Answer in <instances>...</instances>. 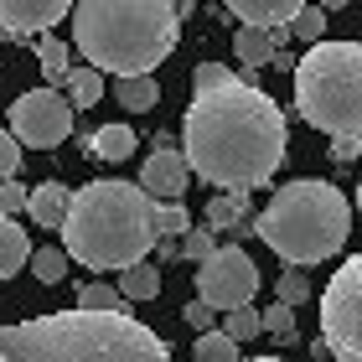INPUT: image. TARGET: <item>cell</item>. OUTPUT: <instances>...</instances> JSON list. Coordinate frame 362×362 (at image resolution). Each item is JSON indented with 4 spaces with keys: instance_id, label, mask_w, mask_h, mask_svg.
Here are the masks:
<instances>
[{
    "instance_id": "obj_1",
    "label": "cell",
    "mask_w": 362,
    "mask_h": 362,
    "mask_svg": "<svg viewBox=\"0 0 362 362\" xmlns=\"http://www.w3.org/2000/svg\"><path fill=\"white\" fill-rule=\"evenodd\" d=\"M285 109L259 88V73L223 62L192 68V104L181 119V156L192 176L223 192H254L285 160Z\"/></svg>"
},
{
    "instance_id": "obj_2",
    "label": "cell",
    "mask_w": 362,
    "mask_h": 362,
    "mask_svg": "<svg viewBox=\"0 0 362 362\" xmlns=\"http://www.w3.org/2000/svg\"><path fill=\"white\" fill-rule=\"evenodd\" d=\"M6 362H171V347L124 310H57L0 326Z\"/></svg>"
},
{
    "instance_id": "obj_3",
    "label": "cell",
    "mask_w": 362,
    "mask_h": 362,
    "mask_svg": "<svg viewBox=\"0 0 362 362\" xmlns=\"http://www.w3.org/2000/svg\"><path fill=\"white\" fill-rule=\"evenodd\" d=\"M73 47L88 68L129 78L160 68L181 42L171 0H73Z\"/></svg>"
},
{
    "instance_id": "obj_4",
    "label": "cell",
    "mask_w": 362,
    "mask_h": 362,
    "mask_svg": "<svg viewBox=\"0 0 362 362\" xmlns=\"http://www.w3.org/2000/svg\"><path fill=\"white\" fill-rule=\"evenodd\" d=\"M151 197L135 181H88L83 192L68 197L62 218V254L78 259L83 269H124L156 249V223H151Z\"/></svg>"
},
{
    "instance_id": "obj_5",
    "label": "cell",
    "mask_w": 362,
    "mask_h": 362,
    "mask_svg": "<svg viewBox=\"0 0 362 362\" xmlns=\"http://www.w3.org/2000/svg\"><path fill=\"white\" fill-rule=\"evenodd\" d=\"M254 233L269 243V249L285 259V264H321L347 249V233H352V202L341 197L332 181H285L269 207L254 218Z\"/></svg>"
},
{
    "instance_id": "obj_6",
    "label": "cell",
    "mask_w": 362,
    "mask_h": 362,
    "mask_svg": "<svg viewBox=\"0 0 362 362\" xmlns=\"http://www.w3.org/2000/svg\"><path fill=\"white\" fill-rule=\"evenodd\" d=\"M295 109L332 140H362V42H310V52L295 62Z\"/></svg>"
},
{
    "instance_id": "obj_7",
    "label": "cell",
    "mask_w": 362,
    "mask_h": 362,
    "mask_svg": "<svg viewBox=\"0 0 362 362\" xmlns=\"http://www.w3.org/2000/svg\"><path fill=\"white\" fill-rule=\"evenodd\" d=\"M321 341L337 362H362V254L341 259L321 295Z\"/></svg>"
},
{
    "instance_id": "obj_8",
    "label": "cell",
    "mask_w": 362,
    "mask_h": 362,
    "mask_svg": "<svg viewBox=\"0 0 362 362\" xmlns=\"http://www.w3.org/2000/svg\"><path fill=\"white\" fill-rule=\"evenodd\" d=\"M197 300H207L212 310H228V305H243L259 295V264L238 243H218L207 259H197Z\"/></svg>"
},
{
    "instance_id": "obj_9",
    "label": "cell",
    "mask_w": 362,
    "mask_h": 362,
    "mask_svg": "<svg viewBox=\"0 0 362 362\" xmlns=\"http://www.w3.org/2000/svg\"><path fill=\"white\" fill-rule=\"evenodd\" d=\"M11 135L26 145V151H52L73 135V104L62 98L52 83L31 88L11 104Z\"/></svg>"
},
{
    "instance_id": "obj_10",
    "label": "cell",
    "mask_w": 362,
    "mask_h": 362,
    "mask_svg": "<svg viewBox=\"0 0 362 362\" xmlns=\"http://www.w3.org/2000/svg\"><path fill=\"white\" fill-rule=\"evenodd\" d=\"M135 187L151 197V202H181V192L192 187V166H187V156H181V145L171 135H156V151L145 156Z\"/></svg>"
},
{
    "instance_id": "obj_11",
    "label": "cell",
    "mask_w": 362,
    "mask_h": 362,
    "mask_svg": "<svg viewBox=\"0 0 362 362\" xmlns=\"http://www.w3.org/2000/svg\"><path fill=\"white\" fill-rule=\"evenodd\" d=\"M68 11H73V0H0V37H11V42L42 37Z\"/></svg>"
},
{
    "instance_id": "obj_12",
    "label": "cell",
    "mask_w": 362,
    "mask_h": 362,
    "mask_svg": "<svg viewBox=\"0 0 362 362\" xmlns=\"http://www.w3.org/2000/svg\"><path fill=\"white\" fill-rule=\"evenodd\" d=\"M202 223H207L218 238H238L243 228L254 223L249 192H218V197H207V212H202Z\"/></svg>"
},
{
    "instance_id": "obj_13",
    "label": "cell",
    "mask_w": 362,
    "mask_h": 362,
    "mask_svg": "<svg viewBox=\"0 0 362 362\" xmlns=\"http://www.w3.org/2000/svg\"><path fill=\"white\" fill-rule=\"evenodd\" d=\"M68 187L62 181H42V187L26 192V218L37 228H62V218H68Z\"/></svg>"
},
{
    "instance_id": "obj_14",
    "label": "cell",
    "mask_w": 362,
    "mask_h": 362,
    "mask_svg": "<svg viewBox=\"0 0 362 362\" xmlns=\"http://www.w3.org/2000/svg\"><path fill=\"white\" fill-rule=\"evenodd\" d=\"M135 145H140V135L129 124H98L88 135V156L93 160H109V166H124V160L135 156Z\"/></svg>"
},
{
    "instance_id": "obj_15",
    "label": "cell",
    "mask_w": 362,
    "mask_h": 362,
    "mask_svg": "<svg viewBox=\"0 0 362 362\" xmlns=\"http://www.w3.org/2000/svg\"><path fill=\"white\" fill-rule=\"evenodd\" d=\"M243 26H285L305 0H223Z\"/></svg>"
},
{
    "instance_id": "obj_16",
    "label": "cell",
    "mask_w": 362,
    "mask_h": 362,
    "mask_svg": "<svg viewBox=\"0 0 362 362\" xmlns=\"http://www.w3.org/2000/svg\"><path fill=\"white\" fill-rule=\"evenodd\" d=\"M160 285H166V269H160L151 254L135 259V264H124V274H119V295L124 300H156Z\"/></svg>"
},
{
    "instance_id": "obj_17",
    "label": "cell",
    "mask_w": 362,
    "mask_h": 362,
    "mask_svg": "<svg viewBox=\"0 0 362 362\" xmlns=\"http://www.w3.org/2000/svg\"><path fill=\"white\" fill-rule=\"evenodd\" d=\"M26 259H31V238H26V228L0 212V279L21 274V269H26Z\"/></svg>"
},
{
    "instance_id": "obj_18",
    "label": "cell",
    "mask_w": 362,
    "mask_h": 362,
    "mask_svg": "<svg viewBox=\"0 0 362 362\" xmlns=\"http://www.w3.org/2000/svg\"><path fill=\"white\" fill-rule=\"evenodd\" d=\"M114 98H119V109L129 114H151L160 104V83H156V73H129L114 83Z\"/></svg>"
},
{
    "instance_id": "obj_19",
    "label": "cell",
    "mask_w": 362,
    "mask_h": 362,
    "mask_svg": "<svg viewBox=\"0 0 362 362\" xmlns=\"http://www.w3.org/2000/svg\"><path fill=\"white\" fill-rule=\"evenodd\" d=\"M269 31L264 26H238L233 31V57H238V68H249V73H264L269 68Z\"/></svg>"
},
{
    "instance_id": "obj_20",
    "label": "cell",
    "mask_w": 362,
    "mask_h": 362,
    "mask_svg": "<svg viewBox=\"0 0 362 362\" xmlns=\"http://www.w3.org/2000/svg\"><path fill=\"white\" fill-rule=\"evenodd\" d=\"M31 42H37L42 78H47V83H62V78H68V68H73V47H68V42H57L52 31H42V37H31Z\"/></svg>"
},
{
    "instance_id": "obj_21",
    "label": "cell",
    "mask_w": 362,
    "mask_h": 362,
    "mask_svg": "<svg viewBox=\"0 0 362 362\" xmlns=\"http://www.w3.org/2000/svg\"><path fill=\"white\" fill-rule=\"evenodd\" d=\"M62 83H68V104L73 109H93L98 98H104V73L98 68H68V78H62Z\"/></svg>"
},
{
    "instance_id": "obj_22",
    "label": "cell",
    "mask_w": 362,
    "mask_h": 362,
    "mask_svg": "<svg viewBox=\"0 0 362 362\" xmlns=\"http://www.w3.org/2000/svg\"><path fill=\"white\" fill-rule=\"evenodd\" d=\"M192 357H197V362H233V357H238V341L228 337L223 326H207V332H197Z\"/></svg>"
},
{
    "instance_id": "obj_23",
    "label": "cell",
    "mask_w": 362,
    "mask_h": 362,
    "mask_svg": "<svg viewBox=\"0 0 362 362\" xmlns=\"http://www.w3.org/2000/svg\"><path fill=\"white\" fill-rule=\"evenodd\" d=\"M223 332L233 337L238 347H243V341H254L259 332H264V326H259V310H254V300H243V305H228V310H223Z\"/></svg>"
},
{
    "instance_id": "obj_24",
    "label": "cell",
    "mask_w": 362,
    "mask_h": 362,
    "mask_svg": "<svg viewBox=\"0 0 362 362\" xmlns=\"http://www.w3.org/2000/svg\"><path fill=\"white\" fill-rule=\"evenodd\" d=\"M129 300L119 295V285H104V279H88L78 285V310H124Z\"/></svg>"
},
{
    "instance_id": "obj_25",
    "label": "cell",
    "mask_w": 362,
    "mask_h": 362,
    "mask_svg": "<svg viewBox=\"0 0 362 362\" xmlns=\"http://www.w3.org/2000/svg\"><path fill=\"white\" fill-rule=\"evenodd\" d=\"M26 264H31V274H37L42 285H62V279H68V264H73V259L62 254V249H31Z\"/></svg>"
},
{
    "instance_id": "obj_26",
    "label": "cell",
    "mask_w": 362,
    "mask_h": 362,
    "mask_svg": "<svg viewBox=\"0 0 362 362\" xmlns=\"http://www.w3.org/2000/svg\"><path fill=\"white\" fill-rule=\"evenodd\" d=\"M151 223H156V238H181L192 228V212L181 202H156L151 207Z\"/></svg>"
},
{
    "instance_id": "obj_27",
    "label": "cell",
    "mask_w": 362,
    "mask_h": 362,
    "mask_svg": "<svg viewBox=\"0 0 362 362\" xmlns=\"http://www.w3.org/2000/svg\"><path fill=\"white\" fill-rule=\"evenodd\" d=\"M290 31H295L300 42H326V11H321V6H310V0H305V6L290 16Z\"/></svg>"
},
{
    "instance_id": "obj_28",
    "label": "cell",
    "mask_w": 362,
    "mask_h": 362,
    "mask_svg": "<svg viewBox=\"0 0 362 362\" xmlns=\"http://www.w3.org/2000/svg\"><path fill=\"white\" fill-rule=\"evenodd\" d=\"M259 326H264L269 337H279V341H295V305L274 300L269 310H259Z\"/></svg>"
},
{
    "instance_id": "obj_29",
    "label": "cell",
    "mask_w": 362,
    "mask_h": 362,
    "mask_svg": "<svg viewBox=\"0 0 362 362\" xmlns=\"http://www.w3.org/2000/svg\"><path fill=\"white\" fill-rule=\"evenodd\" d=\"M218 243H223V238L212 233L207 223H202V228H187V233H181V259H192V264H197V259H207Z\"/></svg>"
},
{
    "instance_id": "obj_30",
    "label": "cell",
    "mask_w": 362,
    "mask_h": 362,
    "mask_svg": "<svg viewBox=\"0 0 362 362\" xmlns=\"http://www.w3.org/2000/svg\"><path fill=\"white\" fill-rule=\"evenodd\" d=\"M274 295H279L285 305H300V300H310V279H305L300 269H285V274L274 279Z\"/></svg>"
},
{
    "instance_id": "obj_31",
    "label": "cell",
    "mask_w": 362,
    "mask_h": 362,
    "mask_svg": "<svg viewBox=\"0 0 362 362\" xmlns=\"http://www.w3.org/2000/svg\"><path fill=\"white\" fill-rule=\"evenodd\" d=\"M26 192H31V187H21L16 176H6V181H0V212H6V218L26 212Z\"/></svg>"
},
{
    "instance_id": "obj_32",
    "label": "cell",
    "mask_w": 362,
    "mask_h": 362,
    "mask_svg": "<svg viewBox=\"0 0 362 362\" xmlns=\"http://www.w3.org/2000/svg\"><path fill=\"white\" fill-rule=\"evenodd\" d=\"M21 171V140L11 135V129H0V181Z\"/></svg>"
},
{
    "instance_id": "obj_33",
    "label": "cell",
    "mask_w": 362,
    "mask_h": 362,
    "mask_svg": "<svg viewBox=\"0 0 362 362\" xmlns=\"http://www.w3.org/2000/svg\"><path fill=\"white\" fill-rule=\"evenodd\" d=\"M181 321H187L192 332H207V326H218V310H212L207 300H192L187 310H181Z\"/></svg>"
},
{
    "instance_id": "obj_34",
    "label": "cell",
    "mask_w": 362,
    "mask_h": 362,
    "mask_svg": "<svg viewBox=\"0 0 362 362\" xmlns=\"http://www.w3.org/2000/svg\"><path fill=\"white\" fill-rule=\"evenodd\" d=\"M326 156H332L337 166H352V160L362 156V140H357V135H337V140H332V151H326Z\"/></svg>"
},
{
    "instance_id": "obj_35",
    "label": "cell",
    "mask_w": 362,
    "mask_h": 362,
    "mask_svg": "<svg viewBox=\"0 0 362 362\" xmlns=\"http://www.w3.org/2000/svg\"><path fill=\"white\" fill-rule=\"evenodd\" d=\"M156 259H160V264L181 259V238H156Z\"/></svg>"
},
{
    "instance_id": "obj_36",
    "label": "cell",
    "mask_w": 362,
    "mask_h": 362,
    "mask_svg": "<svg viewBox=\"0 0 362 362\" xmlns=\"http://www.w3.org/2000/svg\"><path fill=\"white\" fill-rule=\"evenodd\" d=\"M310 6H321L326 16H332V11H341V6H352V0H310Z\"/></svg>"
},
{
    "instance_id": "obj_37",
    "label": "cell",
    "mask_w": 362,
    "mask_h": 362,
    "mask_svg": "<svg viewBox=\"0 0 362 362\" xmlns=\"http://www.w3.org/2000/svg\"><path fill=\"white\" fill-rule=\"evenodd\" d=\"M171 6H176V16H181V21H187V16L197 11V0H171Z\"/></svg>"
},
{
    "instance_id": "obj_38",
    "label": "cell",
    "mask_w": 362,
    "mask_h": 362,
    "mask_svg": "<svg viewBox=\"0 0 362 362\" xmlns=\"http://www.w3.org/2000/svg\"><path fill=\"white\" fill-rule=\"evenodd\" d=\"M233 362H285V357H233Z\"/></svg>"
},
{
    "instance_id": "obj_39",
    "label": "cell",
    "mask_w": 362,
    "mask_h": 362,
    "mask_svg": "<svg viewBox=\"0 0 362 362\" xmlns=\"http://www.w3.org/2000/svg\"><path fill=\"white\" fill-rule=\"evenodd\" d=\"M357 212H362V181H357Z\"/></svg>"
},
{
    "instance_id": "obj_40",
    "label": "cell",
    "mask_w": 362,
    "mask_h": 362,
    "mask_svg": "<svg viewBox=\"0 0 362 362\" xmlns=\"http://www.w3.org/2000/svg\"><path fill=\"white\" fill-rule=\"evenodd\" d=\"M0 362H6V357H0Z\"/></svg>"
}]
</instances>
